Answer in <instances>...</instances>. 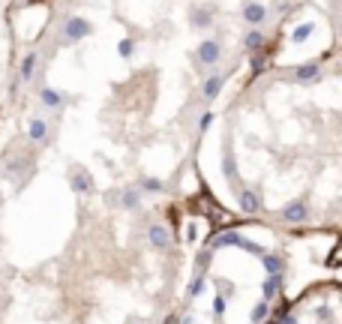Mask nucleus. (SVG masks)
<instances>
[{
	"label": "nucleus",
	"mask_w": 342,
	"mask_h": 324,
	"mask_svg": "<svg viewBox=\"0 0 342 324\" xmlns=\"http://www.w3.org/2000/svg\"><path fill=\"white\" fill-rule=\"evenodd\" d=\"M261 45H264V33L258 27H252V30L243 33V48L246 51H261Z\"/></svg>",
	"instance_id": "nucleus-9"
},
{
	"label": "nucleus",
	"mask_w": 342,
	"mask_h": 324,
	"mask_svg": "<svg viewBox=\"0 0 342 324\" xmlns=\"http://www.w3.org/2000/svg\"><path fill=\"white\" fill-rule=\"evenodd\" d=\"M210 123H213V111H204V114H201V123H198V129H201V132H207V129H210Z\"/></svg>",
	"instance_id": "nucleus-20"
},
{
	"label": "nucleus",
	"mask_w": 342,
	"mask_h": 324,
	"mask_svg": "<svg viewBox=\"0 0 342 324\" xmlns=\"http://www.w3.org/2000/svg\"><path fill=\"white\" fill-rule=\"evenodd\" d=\"M306 213H309V210H306V204H303V201H294V204H288V207L282 210V216H285L288 222H303V219H306Z\"/></svg>",
	"instance_id": "nucleus-12"
},
{
	"label": "nucleus",
	"mask_w": 342,
	"mask_h": 324,
	"mask_svg": "<svg viewBox=\"0 0 342 324\" xmlns=\"http://www.w3.org/2000/svg\"><path fill=\"white\" fill-rule=\"evenodd\" d=\"M39 102H42L45 108H60V105H63V93H60V90H54V87H42Z\"/></svg>",
	"instance_id": "nucleus-10"
},
{
	"label": "nucleus",
	"mask_w": 342,
	"mask_h": 324,
	"mask_svg": "<svg viewBox=\"0 0 342 324\" xmlns=\"http://www.w3.org/2000/svg\"><path fill=\"white\" fill-rule=\"evenodd\" d=\"M189 21H192V27L207 30V27L213 24V9H192V12H189Z\"/></svg>",
	"instance_id": "nucleus-7"
},
{
	"label": "nucleus",
	"mask_w": 342,
	"mask_h": 324,
	"mask_svg": "<svg viewBox=\"0 0 342 324\" xmlns=\"http://www.w3.org/2000/svg\"><path fill=\"white\" fill-rule=\"evenodd\" d=\"M69 183H72V189H75V192H90V186H93V183H90V177H87V171H75Z\"/></svg>",
	"instance_id": "nucleus-16"
},
{
	"label": "nucleus",
	"mask_w": 342,
	"mask_h": 324,
	"mask_svg": "<svg viewBox=\"0 0 342 324\" xmlns=\"http://www.w3.org/2000/svg\"><path fill=\"white\" fill-rule=\"evenodd\" d=\"M261 66H264V57H261V54H255V57H252V69H255V72H258V69H261Z\"/></svg>",
	"instance_id": "nucleus-22"
},
{
	"label": "nucleus",
	"mask_w": 342,
	"mask_h": 324,
	"mask_svg": "<svg viewBox=\"0 0 342 324\" xmlns=\"http://www.w3.org/2000/svg\"><path fill=\"white\" fill-rule=\"evenodd\" d=\"M117 54L120 57H132L135 54V39H120L117 42Z\"/></svg>",
	"instance_id": "nucleus-17"
},
{
	"label": "nucleus",
	"mask_w": 342,
	"mask_h": 324,
	"mask_svg": "<svg viewBox=\"0 0 342 324\" xmlns=\"http://www.w3.org/2000/svg\"><path fill=\"white\" fill-rule=\"evenodd\" d=\"M321 78V69H318V63L312 60V63H300L297 69H294V81L297 84H315Z\"/></svg>",
	"instance_id": "nucleus-5"
},
{
	"label": "nucleus",
	"mask_w": 342,
	"mask_h": 324,
	"mask_svg": "<svg viewBox=\"0 0 342 324\" xmlns=\"http://www.w3.org/2000/svg\"><path fill=\"white\" fill-rule=\"evenodd\" d=\"M213 312H216V315H222V312H225V297H222V294L213 300Z\"/></svg>",
	"instance_id": "nucleus-21"
},
{
	"label": "nucleus",
	"mask_w": 342,
	"mask_h": 324,
	"mask_svg": "<svg viewBox=\"0 0 342 324\" xmlns=\"http://www.w3.org/2000/svg\"><path fill=\"white\" fill-rule=\"evenodd\" d=\"M138 204H141V201H138V192H132V189L123 192V207H126V210H135Z\"/></svg>",
	"instance_id": "nucleus-19"
},
{
	"label": "nucleus",
	"mask_w": 342,
	"mask_h": 324,
	"mask_svg": "<svg viewBox=\"0 0 342 324\" xmlns=\"http://www.w3.org/2000/svg\"><path fill=\"white\" fill-rule=\"evenodd\" d=\"M141 189H147V192H162V183H159L156 177H141Z\"/></svg>",
	"instance_id": "nucleus-18"
},
{
	"label": "nucleus",
	"mask_w": 342,
	"mask_h": 324,
	"mask_svg": "<svg viewBox=\"0 0 342 324\" xmlns=\"http://www.w3.org/2000/svg\"><path fill=\"white\" fill-rule=\"evenodd\" d=\"M222 174H225L231 183H237V180H240V174H237V162H234V153H231V150H225V153H222Z\"/></svg>",
	"instance_id": "nucleus-11"
},
{
	"label": "nucleus",
	"mask_w": 342,
	"mask_h": 324,
	"mask_svg": "<svg viewBox=\"0 0 342 324\" xmlns=\"http://www.w3.org/2000/svg\"><path fill=\"white\" fill-rule=\"evenodd\" d=\"M240 15H243V21H246V24H252V27H258V24H264V21H267V9H264L261 3H243Z\"/></svg>",
	"instance_id": "nucleus-4"
},
{
	"label": "nucleus",
	"mask_w": 342,
	"mask_h": 324,
	"mask_svg": "<svg viewBox=\"0 0 342 324\" xmlns=\"http://www.w3.org/2000/svg\"><path fill=\"white\" fill-rule=\"evenodd\" d=\"M63 33H66V42H78V39H87L93 33V24L87 18H78V15H69L66 24H63Z\"/></svg>",
	"instance_id": "nucleus-1"
},
{
	"label": "nucleus",
	"mask_w": 342,
	"mask_h": 324,
	"mask_svg": "<svg viewBox=\"0 0 342 324\" xmlns=\"http://www.w3.org/2000/svg\"><path fill=\"white\" fill-rule=\"evenodd\" d=\"M36 69H39V54L36 51H27L24 57H21V66H18V84H30L33 81V75H36Z\"/></svg>",
	"instance_id": "nucleus-3"
},
{
	"label": "nucleus",
	"mask_w": 342,
	"mask_h": 324,
	"mask_svg": "<svg viewBox=\"0 0 342 324\" xmlns=\"http://www.w3.org/2000/svg\"><path fill=\"white\" fill-rule=\"evenodd\" d=\"M312 30H315V24H312V21H303V24H297V27L291 30V42H294V45L306 42V39L312 36Z\"/></svg>",
	"instance_id": "nucleus-14"
},
{
	"label": "nucleus",
	"mask_w": 342,
	"mask_h": 324,
	"mask_svg": "<svg viewBox=\"0 0 342 324\" xmlns=\"http://www.w3.org/2000/svg\"><path fill=\"white\" fill-rule=\"evenodd\" d=\"M222 87H225V75H210V78H204V84H201V96L207 99V102H213L219 93H222Z\"/></svg>",
	"instance_id": "nucleus-6"
},
{
	"label": "nucleus",
	"mask_w": 342,
	"mask_h": 324,
	"mask_svg": "<svg viewBox=\"0 0 342 324\" xmlns=\"http://www.w3.org/2000/svg\"><path fill=\"white\" fill-rule=\"evenodd\" d=\"M195 60H198L201 66H216V63L222 60V45H219L216 39H204V42H198V48H195Z\"/></svg>",
	"instance_id": "nucleus-2"
},
{
	"label": "nucleus",
	"mask_w": 342,
	"mask_h": 324,
	"mask_svg": "<svg viewBox=\"0 0 342 324\" xmlns=\"http://www.w3.org/2000/svg\"><path fill=\"white\" fill-rule=\"evenodd\" d=\"M240 207H243L246 213H258V210H261V201H258L255 192H240Z\"/></svg>",
	"instance_id": "nucleus-15"
},
{
	"label": "nucleus",
	"mask_w": 342,
	"mask_h": 324,
	"mask_svg": "<svg viewBox=\"0 0 342 324\" xmlns=\"http://www.w3.org/2000/svg\"><path fill=\"white\" fill-rule=\"evenodd\" d=\"M27 138H30V141H45V138H48V123H45L42 117H33L30 126H27Z\"/></svg>",
	"instance_id": "nucleus-8"
},
{
	"label": "nucleus",
	"mask_w": 342,
	"mask_h": 324,
	"mask_svg": "<svg viewBox=\"0 0 342 324\" xmlns=\"http://www.w3.org/2000/svg\"><path fill=\"white\" fill-rule=\"evenodd\" d=\"M147 240H150L156 249H165V246H168V231H165L162 225H150V231H147Z\"/></svg>",
	"instance_id": "nucleus-13"
}]
</instances>
